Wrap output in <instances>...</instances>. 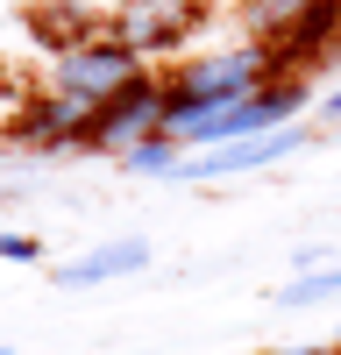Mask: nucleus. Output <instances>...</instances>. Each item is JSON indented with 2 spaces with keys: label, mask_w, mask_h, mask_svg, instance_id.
Listing matches in <instances>:
<instances>
[{
  "label": "nucleus",
  "mask_w": 341,
  "mask_h": 355,
  "mask_svg": "<svg viewBox=\"0 0 341 355\" xmlns=\"http://www.w3.org/2000/svg\"><path fill=\"white\" fill-rule=\"evenodd\" d=\"M142 71H150V64H142L121 36H85V43H71V50H50V93L78 100L85 114L107 107L114 93H128Z\"/></svg>",
  "instance_id": "f03ea898"
},
{
  "label": "nucleus",
  "mask_w": 341,
  "mask_h": 355,
  "mask_svg": "<svg viewBox=\"0 0 341 355\" xmlns=\"http://www.w3.org/2000/svg\"><path fill=\"white\" fill-rule=\"evenodd\" d=\"M157 128H164V78L142 71L128 93H114L107 107H93V121H85L78 150H93V157H121V150H135V142H150Z\"/></svg>",
  "instance_id": "7ed1b4c3"
},
{
  "label": "nucleus",
  "mask_w": 341,
  "mask_h": 355,
  "mask_svg": "<svg viewBox=\"0 0 341 355\" xmlns=\"http://www.w3.org/2000/svg\"><path fill=\"white\" fill-rule=\"evenodd\" d=\"M277 78V57H270V43H235V50H213V57H199V64H185V71H170L164 78V128L170 135H185V128H199L207 114H220V107H242L256 85H270Z\"/></svg>",
  "instance_id": "f257e3e1"
},
{
  "label": "nucleus",
  "mask_w": 341,
  "mask_h": 355,
  "mask_svg": "<svg viewBox=\"0 0 341 355\" xmlns=\"http://www.w3.org/2000/svg\"><path fill=\"white\" fill-rule=\"evenodd\" d=\"M135 270H150V242H107L93 256H71V263H57V284L64 291H85V284H114V277H135Z\"/></svg>",
  "instance_id": "6e6552de"
},
{
  "label": "nucleus",
  "mask_w": 341,
  "mask_h": 355,
  "mask_svg": "<svg viewBox=\"0 0 341 355\" xmlns=\"http://www.w3.org/2000/svg\"><path fill=\"white\" fill-rule=\"evenodd\" d=\"M192 150H185V135H170V128H157L150 142H135V150H121V157H114V164H121V171H135V178H170V171H178Z\"/></svg>",
  "instance_id": "1a4fd4ad"
},
{
  "label": "nucleus",
  "mask_w": 341,
  "mask_h": 355,
  "mask_svg": "<svg viewBox=\"0 0 341 355\" xmlns=\"http://www.w3.org/2000/svg\"><path fill=\"white\" fill-rule=\"evenodd\" d=\"M306 128H270V135H242V142H220V150H192L170 178H192V185H213V178H242V171H263V164H284V157H299L306 150Z\"/></svg>",
  "instance_id": "39448f33"
},
{
  "label": "nucleus",
  "mask_w": 341,
  "mask_h": 355,
  "mask_svg": "<svg viewBox=\"0 0 341 355\" xmlns=\"http://www.w3.org/2000/svg\"><path fill=\"white\" fill-rule=\"evenodd\" d=\"M0 355H8V348H0Z\"/></svg>",
  "instance_id": "2eb2a0df"
},
{
  "label": "nucleus",
  "mask_w": 341,
  "mask_h": 355,
  "mask_svg": "<svg viewBox=\"0 0 341 355\" xmlns=\"http://www.w3.org/2000/svg\"><path fill=\"white\" fill-rule=\"evenodd\" d=\"M0 256L8 263H43V242L36 234H0Z\"/></svg>",
  "instance_id": "f8f14e48"
},
{
  "label": "nucleus",
  "mask_w": 341,
  "mask_h": 355,
  "mask_svg": "<svg viewBox=\"0 0 341 355\" xmlns=\"http://www.w3.org/2000/svg\"><path fill=\"white\" fill-rule=\"evenodd\" d=\"M85 121H93V114H85L78 100H64V93H43V100H21V107H15L8 142H15V150H78Z\"/></svg>",
  "instance_id": "423d86ee"
},
{
  "label": "nucleus",
  "mask_w": 341,
  "mask_h": 355,
  "mask_svg": "<svg viewBox=\"0 0 341 355\" xmlns=\"http://www.w3.org/2000/svg\"><path fill=\"white\" fill-rule=\"evenodd\" d=\"M270 355H334V348H270Z\"/></svg>",
  "instance_id": "4468645a"
},
{
  "label": "nucleus",
  "mask_w": 341,
  "mask_h": 355,
  "mask_svg": "<svg viewBox=\"0 0 341 355\" xmlns=\"http://www.w3.org/2000/svg\"><path fill=\"white\" fill-rule=\"evenodd\" d=\"M320 121H341V85H334V93L320 100Z\"/></svg>",
  "instance_id": "ddd939ff"
},
{
  "label": "nucleus",
  "mask_w": 341,
  "mask_h": 355,
  "mask_svg": "<svg viewBox=\"0 0 341 355\" xmlns=\"http://www.w3.org/2000/svg\"><path fill=\"white\" fill-rule=\"evenodd\" d=\"M306 8H313V0H242V21L256 28V43H277Z\"/></svg>",
  "instance_id": "9d476101"
},
{
  "label": "nucleus",
  "mask_w": 341,
  "mask_h": 355,
  "mask_svg": "<svg viewBox=\"0 0 341 355\" xmlns=\"http://www.w3.org/2000/svg\"><path fill=\"white\" fill-rule=\"evenodd\" d=\"M334 43H341V0H313V8L270 43V57L277 64H313V57H327Z\"/></svg>",
  "instance_id": "0eeeda50"
},
{
  "label": "nucleus",
  "mask_w": 341,
  "mask_h": 355,
  "mask_svg": "<svg viewBox=\"0 0 341 355\" xmlns=\"http://www.w3.org/2000/svg\"><path fill=\"white\" fill-rule=\"evenodd\" d=\"M192 28H199V0H121L107 15V36H121L142 64L178 50V43H192Z\"/></svg>",
  "instance_id": "20e7f679"
},
{
  "label": "nucleus",
  "mask_w": 341,
  "mask_h": 355,
  "mask_svg": "<svg viewBox=\"0 0 341 355\" xmlns=\"http://www.w3.org/2000/svg\"><path fill=\"white\" fill-rule=\"evenodd\" d=\"M320 299H341V270H306L277 291V306H320Z\"/></svg>",
  "instance_id": "9b49d317"
}]
</instances>
